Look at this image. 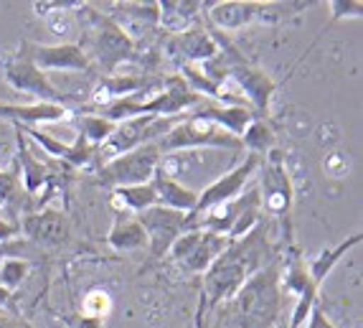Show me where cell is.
<instances>
[{"label":"cell","instance_id":"obj_3","mask_svg":"<svg viewBox=\"0 0 363 328\" xmlns=\"http://www.w3.org/2000/svg\"><path fill=\"white\" fill-rule=\"evenodd\" d=\"M318 3H255V0H218L208 3V21L221 31L244 28L247 23H269L277 26L282 21L292 18L297 13L308 11Z\"/></svg>","mask_w":363,"mask_h":328},{"label":"cell","instance_id":"obj_8","mask_svg":"<svg viewBox=\"0 0 363 328\" xmlns=\"http://www.w3.org/2000/svg\"><path fill=\"white\" fill-rule=\"evenodd\" d=\"M0 72L6 74L8 84H11L13 89L30 94V97H36L38 102H54V104H64V107L72 104V99H69L67 94H61V92L51 84L49 77L28 59V54H26L21 46L16 54L3 59V69H0Z\"/></svg>","mask_w":363,"mask_h":328},{"label":"cell","instance_id":"obj_16","mask_svg":"<svg viewBox=\"0 0 363 328\" xmlns=\"http://www.w3.org/2000/svg\"><path fill=\"white\" fill-rule=\"evenodd\" d=\"M0 117L11 120L13 125L36 128V125H51L72 117V107L54 102H33V104H0Z\"/></svg>","mask_w":363,"mask_h":328},{"label":"cell","instance_id":"obj_29","mask_svg":"<svg viewBox=\"0 0 363 328\" xmlns=\"http://www.w3.org/2000/svg\"><path fill=\"white\" fill-rule=\"evenodd\" d=\"M21 237L18 219H0V244H8Z\"/></svg>","mask_w":363,"mask_h":328},{"label":"cell","instance_id":"obj_17","mask_svg":"<svg viewBox=\"0 0 363 328\" xmlns=\"http://www.w3.org/2000/svg\"><path fill=\"white\" fill-rule=\"evenodd\" d=\"M191 112L216 122L218 128L226 130V133L234 135V138H242L244 130H247L249 125H252V120L257 117L255 112H252V107H247V104H218V102H211V99H203V102L196 109H191Z\"/></svg>","mask_w":363,"mask_h":328},{"label":"cell","instance_id":"obj_26","mask_svg":"<svg viewBox=\"0 0 363 328\" xmlns=\"http://www.w3.org/2000/svg\"><path fill=\"white\" fill-rule=\"evenodd\" d=\"M26 275H28V262L21 257H8L0 265V285L13 293L26 280Z\"/></svg>","mask_w":363,"mask_h":328},{"label":"cell","instance_id":"obj_30","mask_svg":"<svg viewBox=\"0 0 363 328\" xmlns=\"http://www.w3.org/2000/svg\"><path fill=\"white\" fill-rule=\"evenodd\" d=\"M305 328H338V326L328 318V313L320 305H315V308L310 310V318H308V323H305Z\"/></svg>","mask_w":363,"mask_h":328},{"label":"cell","instance_id":"obj_12","mask_svg":"<svg viewBox=\"0 0 363 328\" xmlns=\"http://www.w3.org/2000/svg\"><path fill=\"white\" fill-rule=\"evenodd\" d=\"M16 143H18V160H16V165H18L21 189H23V194L33 201V212H36V201L41 199L43 189L56 191L59 178H56V170L51 168V163H43L41 158H36V155L30 153L28 143H26L18 125H16Z\"/></svg>","mask_w":363,"mask_h":328},{"label":"cell","instance_id":"obj_5","mask_svg":"<svg viewBox=\"0 0 363 328\" xmlns=\"http://www.w3.org/2000/svg\"><path fill=\"white\" fill-rule=\"evenodd\" d=\"M160 155L181 151H196V148H218V151H242V140L221 130L216 122L206 117L188 112L178 125L168 130L160 140H155Z\"/></svg>","mask_w":363,"mask_h":328},{"label":"cell","instance_id":"obj_20","mask_svg":"<svg viewBox=\"0 0 363 328\" xmlns=\"http://www.w3.org/2000/svg\"><path fill=\"white\" fill-rule=\"evenodd\" d=\"M361 242H363V234H361V231H353L351 237H345L343 242H338L335 247L320 249V252H318V255H315L313 260H310V265H308V275H310V280H313V285L320 290L323 283L328 280V275L335 270V265H338V262L343 260V257L348 255L353 247H358Z\"/></svg>","mask_w":363,"mask_h":328},{"label":"cell","instance_id":"obj_33","mask_svg":"<svg viewBox=\"0 0 363 328\" xmlns=\"http://www.w3.org/2000/svg\"><path fill=\"white\" fill-rule=\"evenodd\" d=\"M203 313H206V303H203V295H201V300H199V308H196V316H194L196 328H203Z\"/></svg>","mask_w":363,"mask_h":328},{"label":"cell","instance_id":"obj_27","mask_svg":"<svg viewBox=\"0 0 363 328\" xmlns=\"http://www.w3.org/2000/svg\"><path fill=\"white\" fill-rule=\"evenodd\" d=\"M330 26L345 18H361L363 16V3L361 0H330Z\"/></svg>","mask_w":363,"mask_h":328},{"label":"cell","instance_id":"obj_24","mask_svg":"<svg viewBox=\"0 0 363 328\" xmlns=\"http://www.w3.org/2000/svg\"><path fill=\"white\" fill-rule=\"evenodd\" d=\"M239 140H242V148H247L252 155H259V158L274 151V130L264 117H255Z\"/></svg>","mask_w":363,"mask_h":328},{"label":"cell","instance_id":"obj_23","mask_svg":"<svg viewBox=\"0 0 363 328\" xmlns=\"http://www.w3.org/2000/svg\"><path fill=\"white\" fill-rule=\"evenodd\" d=\"M0 204L3 207L16 209V214L26 217L33 207V201L23 194L21 189V176H18V165L13 163L11 168L0 170Z\"/></svg>","mask_w":363,"mask_h":328},{"label":"cell","instance_id":"obj_4","mask_svg":"<svg viewBox=\"0 0 363 328\" xmlns=\"http://www.w3.org/2000/svg\"><path fill=\"white\" fill-rule=\"evenodd\" d=\"M257 173L262 178V186L257 189L262 212H267L277 222L282 234L287 237V244L292 247V201H295V194H292V178L287 173L282 153L277 148L267 153Z\"/></svg>","mask_w":363,"mask_h":328},{"label":"cell","instance_id":"obj_32","mask_svg":"<svg viewBox=\"0 0 363 328\" xmlns=\"http://www.w3.org/2000/svg\"><path fill=\"white\" fill-rule=\"evenodd\" d=\"M11 310L13 308V293L6 290V288L0 285V310Z\"/></svg>","mask_w":363,"mask_h":328},{"label":"cell","instance_id":"obj_31","mask_svg":"<svg viewBox=\"0 0 363 328\" xmlns=\"http://www.w3.org/2000/svg\"><path fill=\"white\" fill-rule=\"evenodd\" d=\"M0 328H33V326L28 321H23L21 316H16V313L0 310Z\"/></svg>","mask_w":363,"mask_h":328},{"label":"cell","instance_id":"obj_13","mask_svg":"<svg viewBox=\"0 0 363 328\" xmlns=\"http://www.w3.org/2000/svg\"><path fill=\"white\" fill-rule=\"evenodd\" d=\"M165 54L176 61V67L206 64L208 59L218 54V33H211V31L196 26L186 33L168 36L165 38Z\"/></svg>","mask_w":363,"mask_h":328},{"label":"cell","instance_id":"obj_22","mask_svg":"<svg viewBox=\"0 0 363 328\" xmlns=\"http://www.w3.org/2000/svg\"><path fill=\"white\" fill-rule=\"evenodd\" d=\"M109 207L112 212H128V214H143L145 209L157 207L155 191H152L150 183H143V186H122V189L109 191Z\"/></svg>","mask_w":363,"mask_h":328},{"label":"cell","instance_id":"obj_2","mask_svg":"<svg viewBox=\"0 0 363 328\" xmlns=\"http://www.w3.org/2000/svg\"><path fill=\"white\" fill-rule=\"evenodd\" d=\"M82 21H84V36H82V49H86L89 64H97L104 74H112L122 61H130L135 56V41L112 18L97 11L94 6H82Z\"/></svg>","mask_w":363,"mask_h":328},{"label":"cell","instance_id":"obj_34","mask_svg":"<svg viewBox=\"0 0 363 328\" xmlns=\"http://www.w3.org/2000/svg\"><path fill=\"white\" fill-rule=\"evenodd\" d=\"M3 59H6V56H0V69H3Z\"/></svg>","mask_w":363,"mask_h":328},{"label":"cell","instance_id":"obj_15","mask_svg":"<svg viewBox=\"0 0 363 328\" xmlns=\"http://www.w3.org/2000/svg\"><path fill=\"white\" fill-rule=\"evenodd\" d=\"M229 80H234L242 89V99L252 107L257 117H264L269 112V104H272L274 92H277V84L272 82V77H267L262 69L252 67V64H236V67L229 69Z\"/></svg>","mask_w":363,"mask_h":328},{"label":"cell","instance_id":"obj_19","mask_svg":"<svg viewBox=\"0 0 363 328\" xmlns=\"http://www.w3.org/2000/svg\"><path fill=\"white\" fill-rule=\"evenodd\" d=\"M203 3L199 0H163L157 3V26H163L170 36L186 33L199 26Z\"/></svg>","mask_w":363,"mask_h":328},{"label":"cell","instance_id":"obj_28","mask_svg":"<svg viewBox=\"0 0 363 328\" xmlns=\"http://www.w3.org/2000/svg\"><path fill=\"white\" fill-rule=\"evenodd\" d=\"M69 328H104V318L99 316H86V313H74L69 318H61Z\"/></svg>","mask_w":363,"mask_h":328},{"label":"cell","instance_id":"obj_11","mask_svg":"<svg viewBox=\"0 0 363 328\" xmlns=\"http://www.w3.org/2000/svg\"><path fill=\"white\" fill-rule=\"evenodd\" d=\"M21 49L28 54V59L36 64L41 72H89L91 64L86 59L84 49L79 43H56V46H43V43L21 41Z\"/></svg>","mask_w":363,"mask_h":328},{"label":"cell","instance_id":"obj_10","mask_svg":"<svg viewBox=\"0 0 363 328\" xmlns=\"http://www.w3.org/2000/svg\"><path fill=\"white\" fill-rule=\"evenodd\" d=\"M259 163H262L259 155L247 153V158L236 165V168H231L229 173L216 178V181H213L211 186H206L203 191H199V201H196V209L191 214L206 212V209L216 207V204H226V201L239 199V196L244 194V186L249 183V178L259 170Z\"/></svg>","mask_w":363,"mask_h":328},{"label":"cell","instance_id":"obj_35","mask_svg":"<svg viewBox=\"0 0 363 328\" xmlns=\"http://www.w3.org/2000/svg\"><path fill=\"white\" fill-rule=\"evenodd\" d=\"M0 207H3V204H0Z\"/></svg>","mask_w":363,"mask_h":328},{"label":"cell","instance_id":"obj_9","mask_svg":"<svg viewBox=\"0 0 363 328\" xmlns=\"http://www.w3.org/2000/svg\"><path fill=\"white\" fill-rule=\"evenodd\" d=\"M138 222L145 231L147 247H150L155 260H163L168 255L170 244L188 231V214L176 212L165 207H150L143 214H138Z\"/></svg>","mask_w":363,"mask_h":328},{"label":"cell","instance_id":"obj_25","mask_svg":"<svg viewBox=\"0 0 363 328\" xmlns=\"http://www.w3.org/2000/svg\"><path fill=\"white\" fill-rule=\"evenodd\" d=\"M112 130H115V122L104 120V117H99V115L84 112V115L79 117V135H82V138L94 148L102 146L104 140L112 135Z\"/></svg>","mask_w":363,"mask_h":328},{"label":"cell","instance_id":"obj_21","mask_svg":"<svg viewBox=\"0 0 363 328\" xmlns=\"http://www.w3.org/2000/svg\"><path fill=\"white\" fill-rule=\"evenodd\" d=\"M107 242L112 249L117 252H135V249H145L147 239L145 231L140 226L138 217L128 212H115V219H112V226H109Z\"/></svg>","mask_w":363,"mask_h":328},{"label":"cell","instance_id":"obj_7","mask_svg":"<svg viewBox=\"0 0 363 328\" xmlns=\"http://www.w3.org/2000/svg\"><path fill=\"white\" fill-rule=\"evenodd\" d=\"M229 244H231L229 237H224V234H213V231H203V229H188L170 244L168 260L173 265H178L183 273L203 275Z\"/></svg>","mask_w":363,"mask_h":328},{"label":"cell","instance_id":"obj_1","mask_svg":"<svg viewBox=\"0 0 363 328\" xmlns=\"http://www.w3.org/2000/svg\"><path fill=\"white\" fill-rule=\"evenodd\" d=\"M267 252L264 244V229L262 224L255 231H249L247 237L236 239L229 247L216 257L211 268L206 270V278H203V303L206 308L224 303L239 295L244 285H247L252 275L259 273L262 268V257Z\"/></svg>","mask_w":363,"mask_h":328},{"label":"cell","instance_id":"obj_6","mask_svg":"<svg viewBox=\"0 0 363 328\" xmlns=\"http://www.w3.org/2000/svg\"><path fill=\"white\" fill-rule=\"evenodd\" d=\"M163 163V155L157 151L155 143H147V146H140L130 153H122L117 158L107 160V163L99 165L94 173H97V183H102L104 189H122V186H143V183H150L155 170Z\"/></svg>","mask_w":363,"mask_h":328},{"label":"cell","instance_id":"obj_18","mask_svg":"<svg viewBox=\"0 0 363 328\" xmlns=\"http://www.w3.org/2000/svg\"><path fill=\"white\" fill-rule=\"evenodd\" d=\"M150 186H152V191H155L157 207L176 209V212H183V214H191L196 209L199 191L188 189V186L178 183L173 176H168V170H165L163 165L155 170V176H152Z\"/></svg>","mask_w":363,"mask_h":328},{"label":"cell","instance_id":"obj_14","mask_svg":"<svg viewBox=\"0 0 363 328\" xmlns=\"http://www.w3.org/2000/svg\"><path fill=\"white\" fill-rule=\"evenodd\" d=\"M21 234L41 247H61L69 242V219L59 209H36L18 219Z\"/></svg>","mask_w":363,"mask_h":328}]
</instances>
